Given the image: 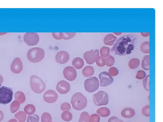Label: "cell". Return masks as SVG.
<instances>
[{
    "instance_id": "8",
    "label": "cell",
    "mask_w": 163,
    "mask_h": 122,
    "mask_svg": "<svg viewBox=\"0 0 163 122\" xmlns=\"http://www.w3.org/2000/svg\"><path fill=\"white\" fill-rule=\"evenodd\" d=\"M24 42L29 46L37 45L39 41V36L36 33H26L23 37Z\"/></svg>"
},
{
    "instance_id": "21",
    "label": "cell",
    "mask_w": 163,
    "mask_h": 122,
    "mask_svg": "<svg viewBox=\"0 0 163 122\" xmlns=\"http://www.w3.org/2000/svg\"><path fill=\"white\" fill-rule=\"evenodd\" d=\"M140 65V61L138 58H133L129 62V66L131 69H136Z\"/></svg>"
},
{
    "instance_id": "38",
    "label": "cell",
    "mask_w": 163,
    "mask_h": 122,
    "mask_svg": "<svg viewBox=\"0 0 163 122\" xmlns=\"http://www.w3.org/2000/svg\"><path fill=\"white\" fill-rule=\"evenodd\" d=\"M76 35L75 33H63V39L65 40H70L73 38Z\"/></svg>"
},
{
    "instance_id": "23",
    "label": "cell",
    "mask_w": 163,
    "mask_h": 122,
    "mask_svg": "<svg viewBox=\"0 0 163 122\" xmlns=\"http://www.w3.org/2000/svg\"><path fill=\"white\" fill-rule=\"evenodd\" d=\"M15 98L21 104H23L25 101L26 97L23 92L21 91H18L16 92L15 94Z\"/></svg>"
},
{
    "instance_id": "46",
    "label": "cell",
    "mask_w": 163,
    "mask_h": 122,
    "mask_svg": "<svg viewBox=\"0 0 163 122\" xmlns=\"http://www.w3.org/2000/svg\"><path fill=\"white\" fill-rule=\"evenodd\" d=\"M3 81H4V78H3V77H2V75H0V85L1 84Z\"/></svg>"
},
{
    "instance_id": "7",
    "label": "cell",
    "mask_w": 163,
    "mask_h": 122,
    "mask_svg": "<svg viewBox=\"0 0 163 122\" xmlns=\"http://www.w3.org/2000/svg\"><path fill=\"white\" fill-rule=\"evenodd\" d=\"M84 85L87 92L92 93L97 91L100 86V83L97 77H94L86 79Z\"/></svg>"
},
{
    "instance_id": "36",
    "label": "cell",
    "mask_w": 163,
    "mask_h": 122,
    "mask_svg": "<svg viewBox=\"0 0 163 122\" xmlns=\"http://www.w3.org/2000/svg\"><path fill=\"white\" fill-rule=\"evenodd\" d=\"M39 121V117L37 114H33L31 116H29L27 117V122H38Z\"/></svg>"
},
{
    "instance_id": "45",
    "label": "cell",
    "mask_w": 163,
    "mask_h": 122,
    "mask_svg": "<svg viewBox=\"0 0 163 122\" xmlns=\"http://www.w3.org/2000/svg\"><path fill=\"white\" fill-rule=\"evenodd\" d=\"M141 34L143 36L146 37L149 36L150 34V33H141Z\"/></svg>"
},
{
    "instance_id": "30",
    "label": "cell",
    "mask_w": 163,
    "mask_h": 122,
    "mask_svg": "<svg viewBox=\"0 0 163 122\" xmlns=\"http://www.w3.org/2000/svg\"><path fill=\"white\" fill-rule=\"evenodd\" d=\"M89 115L88 112H82L80 116L78 122H89Z\"/></svg>"
},
{
    "instance_id": "41",
    "label": "cell",
    "mask_w": 163,
    "mask_h": 122,
    "mask_svg": "<svg viewBox=\"0 0 163 122\" xmlns=\"http://www.w3.org/2000/svg\"><path fill=\"white\" fill-rule=\"evenodd\" d=\"M71 108V105L67 103H63L60 106L61 110L63 111H70Z\"/></svg>"
},
{
    "instance_id": "27",
    "label": "cell",
    "mask_w": 163,
    "mask_h": 122,
    "mask_svg": "<svg viewBox=\"0 0 163 122\" xmlns=\"http://www.w3.org/2000/svg\"><path fill=\"white\" fill-rule=\"evenodd\" d=\"M20 107V103L18 101L15 100L11 103L10 105V110L11 112L14 113L18 111Z\"/></svg>"
},
{
    "instance_id": "44",
    "label": "cell",
    "mask_w": 163,
    "mask_h": 122,
    "mask_svg": "<svg viewBox=\"0 0 163 122\" xmlns=\"http://www.w3.org/2000/svg\"><path fill=\"white\" fill-rule=\"evenodd\" d=\"M4 118V113L0 110V122Z\"/></svg>"
},
{
    "instance_id": "18",
    "label": "cell",
    "mask_w": 163,
    "mask_h": 122,
    "mask_svg": "<svg viewBox=\"0 0 163 122\" xmlns=\"http://www.w3.org/2000/svg\"><path fill=\"white\" fill-rule=\"evenodd\" d=\"M95 71L93 67L90 66H87L84 68L82 71V73L85 77H90L94 74Z\"/></svg>"
},
{
    "instance_id": "1",
    "label": "cell",
    "mask_w": 163,
    "mask_h": 122,
    "mask_svg": "<svg viewBox=\"0 0 163 122\" xmlns=\"http://www.w3.org/2000/svg\"><path fill=\"white\" fill-rule=\"evenodd\" d=\"M135 40L136 37L132 35L121 37L117 40L112 48V53L121 56L130 55L135 48Z\"/></svg>"
},
{
    "instance_id": "40",
    "label": "cell",
    "mask_w": 163,
    "mask_h": 122,
    "mask_svg": "<svg viewBox=\"0 0 163 122\" xmlns=\"http://www.w3.org/2000/svg\"><path fill=\"white\" fill-rule=\"evenodd\" d=\"M149 110H150V106L149 105L144 107L142 108V110H141V112H142L143 115L146 116V117H149L150 116Z\"/></svg>"
},
{
    "instance_id": "16",
    "label": "cell",
    "mask_w": 163,
    "mask_h": 122,
    "mask_svg": "<svg viewBox=\"0 0 163 122\" xmlns=\"http://www.w3.org/2000/svg\"><path fill=\"white\" fill-rule=\"evenodd\" d=\"M121 115L126 118H130L135 115V112L134 109L131 108H125L121 112Z\"/></svg>"
},
{
    "instance_id": "31",
    "label": "cell",
    "mask_w": 163,
    "mask_h": 122,
    "mask_svg": "<svg viewBox=\"0 0 163 122\" xmlns=\"http://www.w3.org/2000/svg\"><path fill=\"white\" fill-rule=\"evenodd\" d=\"M52 120V117L50 113L47 112H45L42 113L41 116V122H51Z\"/></svg>"
},
{
    "instance_id": "32",
    "label": "cell",
    "mask_w": 163,
    "mask_h": 122,
    "mask_svg": "<svg viewBox=\"0 0 163 122\" xmlns=\"http://www.w3.org/2000/svg\"><path fill=\"white\" fill-rule=\"evenodd\" d=\"M143 79L144 80H143V85L146 91H150V82H149L150 75H147L145 78Z\"/></svg>"
},
{
    "instance_id": "43",
    "label": "cell",
    "mask_w": 163,
    "mask_h": 122,
    "mask_svg": "<svg viewBox=\"0 0 163 122\" xmlns=\"http://www.w3.org/2000/svg\"><path fill=\"white\" fill-rule=\"evenodd\" d=\"M108 122H124L116 116H112L110 118Z\"/></svg>"
},
{
    "instance_id": "6",
    "label": "cell",
    "mask_w": 163,
    "mask_h": 122,
    "mask_svg": "<svg viewBox=\"0 0 163 122\" xmlns=\"http://www.w3.org/2000/svg\"><path fill=\"white\" fill-rule=\"evenodd\" d=\"M94 103L97 106H106L109 102L108 94L104 91H100L93 96Z\"/></svg>"
},
{
    "instance_id": "12",
    "label": "cell",
    "mask_w": 163,
    "mask_h": 122,
    "mask_svg": "<svg viewBox=\"0 0 163 122\" xmlns=\"http://www.w3.org/2000/svg\"><path fill=\"white\" fill-rule=\"evenodd\" d=\"M58 98V95L55 91L49 90L46 91L43 95V98L46 102L49 103H55Z\"/></svg>"
},
{
    "instance_id": "2",
    "label": "cell",
    "mask_w": 163,
    "mask_h": 122,
    "mask_svg": "<svg viewBox=\"0 0 163 122\" xmlns=\"http://www.w3.org/2000/svg\"><path fill=\"white\" fill-rule=\"evenodd\" d=\"M71 103L74 109L77 110H83L87 106V98L80 93L74 94L71 98Z\"/></svg>"
},
{
    "instance_id": "49",
    "label": "cell",
    "mask_w": 163,
    "mask_h": 122,
    "mask_svg": "<svg viewBox=\"0 0 163 122\" xmlns=\"http://www.w3.org/2000/svg\"><path fill=\"white\" fill-rule=\"evenodd\" d=\"M51 122H53L51 121Z\"/></svg>"
},
{
    "instance_id": "25",
    "label": "cell",
    "mask_w": 163,
    "mask_h": 122,
    "mask_svg": "<svg viewBox=\"0 0 163 122\" xmlns=\"http://www.w3.org/2000/svg\"><path fill=\"white\" fill-rule=\"evenodd\" d=\"M15 117L17 119L19 122H24L27 118L26 113L23 111H19L16 113Z\"/></svg>"
},
{
    "instance_id": "48",
    "label": "cell",
    "mask_w": 163,
    "mask_h": 122,
    "mask_svg": "<svg viewBox=\"0 0 163 122\" xmlns=\"http://www.w3.org/2000/svg\"><path fill=\"white\" fill-rule=\"evenodd\" d=\"M114 34H116V35H121V33H113Z\"/></svg>"
},
{
    "instance_id": "47",
    "label": "cell",
    "mask_w": 163,
    "mask_h": 122,
    "mask_svg": "<svg viewBox=\"0 0 163 122\" xmlns=\"http://www.w3.org/2000/svg\"><path fill=\"white\" fill-rule=\"evenodd\" d=\"M7 122H18V121L15 119H12L10 120Z\"/></svg>"
},
{
    "instance_id": "11",
    "label": "cell",
    "mask_w": 163,
    "mask_h": 122,
    "mask_svg": "<svg viewBox=\"0 0 163 122\" xmlns=\"http://www.w3.org/2000/svg\"><path fill=\"white\" fill-rule=\"evenodd\" d=\"M63 73L65 78L69 81H73L77 77L76 70L71 66H68L65 68Z\"/></svg>"
},
{
    "instance_id": "34",
    "label": "cell",
    "mask_w": 163,
    "mask_h": 122,
    "mask_svg": "<svg viewBox=\"0 0 163 122\" xmlns=\"http://www.w3.org/2000/svg\"><path fill=\"white\" fill-rule=\"evenodd\" d=\"M106 64L108 67H111L114 64L115 62V58L112 56H109L106 58Z\"/></svg>"
},
{
    "instance_id": "15",
    "label": "cell",
    "mask_w": 163,
    "mask_h": 122,
    "mask_svg": "<svg viewBox=\"0 0 163 122\" xmlns=\"http://www.w3.org/2000/svg\"><path fill=\"white\" fill-rule=\"evenodd\" d=\"M56 89L57 92L61 94H67L70 91V84L65 81H61L57 83Z\"/></svg>"
},
{
    "instance_id": "3",
    "label": "cell",
    "mask_w": 163,
    "mask_h": 122,
    "mask_svg": "<svg viewBox=\"0 0 163 122\" xmlns=\"http://www.w3.org/2000/svg\"><path fill=\"white\" fill-rule=\"evenodd\" d=\"M30 86L33 92L37 94H41L46 88L43 81L36 75H32L30 77Z\"/></svg>"
},
{
    "instance_id": "28",
    "label": "cell",
    "mask_w": 163,
    "mask_h": 122,
    "mask_svg": "<svg viewBox=\"0 0 163 122\" xmlns=\"http://www.w3.org/2000/svg\"><path fill=\"white\" fill-rule=\"evenodd\" d=\"M61 118L63 120L65 121L69 122L73 118V115L69 111H65L62 114Z\"/></svg>"
},
{
    "instance_id": "20",
    "label": "cell",
    "mask_w": 163,
    "mask_h": 122,
    "mask_svg": "<svg viewBox=\"0 0 163 122\" xmlns=\"http://www.w3.org/2000/svg\"><path fill=\"white\" fill-rule=\"evenodd\" d=\"M97 113L101 117H107L111 113L110 110L106 107H101L97 110Z\"/></svg>"
},
{
    "instance_id": "5",
    "label": "cell",
    "mask_w": 163,
    "mask_h": 122,
    "mask_svg": "<svg viewBox=\"0 0 163 122\" xmlns=\"http://www.w3.org/2000/svg\"><path fill=\"white\" fill-rule=\"evenodd\" d=\"M13 92L11 88L2 86L0 87V104L6 105L12 101Z\"/></svg>"
},
{
    "instance_id": "35",
    "label": "cell",
    "mask_w": 163,
    "mask_h": 122,
    "mask_svg": "<svg viewBox=\"0 0 163 122\" xmlns=\"http://www.w3.org/2000/svg\"><path fill=\"white\" fill-rule=\"evenodd\" d=\"M101 117L97 114H93L89 116V122H100Z\"/></svg>"
},
{
    "instance_id": "42",
    "label": "cell",
    "mask_w": 163,
    "mask_h": 122,
    "mask_svg": "<svg viewBox=\"0 0 163 122\" xmlns=\"http://www.w3.org/2000/svg\"><path fill=\"white\" fill-rule=\"evenodd\" d=\"M52 35L56 40H60L63 39V33H53Z\"/></svg>"
},
{
    "instance_id": "19",
    "label": "cell",
    "mask_w": 163,
    "mask_h": 122,
    "mask_svg": "<svg viewBox=\"0 0 163 122\" xmlns=\"http://www.w3.org/2000/svg\"><path fill=\"white\" fill-rule=\"evenodd\" d=\"M72 65L77 69H80L84 65L83 59L78 57L75 58L72 61Z\"/></svg>"
},
{
    "instance_id": "4",
    "label": "cell",
    "mask_w": 163,
    "mask_h": 122,
    "mask_svg": "<svg viewBox=\"0 0 163 122\" xmlns=\"http://www.w3.org/2000/svg\"><path fill=\"white\" fill-rule=\"evenodd\" d=\"M45 52L40 48H33L29 50L27 54V59L32 63H38L45 58Z\"/></svg>"
},
{
    "instance_id": "13",
    "label": "cell",
    "mask_w": 163,
    "mask_h": 122,
    "mask_svg": "<svg viewBox=\"0 0 163 122\" xmlns=\"http://www.w3.org/2000/svg\"><path fill=\"white\" fill-rule=\"evenodd\" d=\"M23 70V65L21 59L16 58L14 59L11 65V70L13 73L15 74H19Z\"/></svg>"
},
{
    "instance_id": "39",
    "label": "cell",
    "mask_w": 163,
    "mask_h": 122,
    "mask_svg": "<svg viewBox=\"0 0 163 122\" xmlns=\"http://www.w3.org/2000/svg\"><path fill=\"white\" fill-rule=\"evenodd\" d=\"M146 73L145 71L142 70H140L137 71V75H136V78L138 79H143L146 77Z\"/></svg>"
},
{
    "instance_id": "29",
    "label": "cell",
    "mask_w": 163,
    "mask_h": 122,
    "mask_svg": "<svg viewBox=\"0 0 163 122\" xmlns=\"http://www.w3.org/2000/svg\"><path fill=\"white\" fill-rule=\"evenodd\" d=\"M110 49L107 46H103L100 50L101 57L103 58H107L109 56Z\"/></svg>"
},
{
    "instance_id": "37",
    "label": "cell",
    "mask_w": 163,
    "mask_h": 122,
    "mask_svg": "<svg viewBox=\"0 0 163 122\" xmlns=\"http://www.w3.org/2000/svg\"><path fill=\"white\" fill-rule=\"evenodd\" d=\"M108 73L111 75L112 77H115L119 74V71L116 68L112 67L108 70Z\"/></svg>"
},
{
    "instance_id": "22",
    "label": "cell",
    "mask_w": 163,
    "mask_h": 122,
    "mask_svg": "<svg viewBox=\"0 0 163 122\" xmlns=\"http://www.w3.org/2000/svg\"><path fill=\"white\" fill-rule=\"evenodd\" d=\"M149 66H150V56L146 55L141 61V68L143 70L149 71Z\"/></svg>"
},
{
    "instance_id": "14",
    "label": "cell",
    "mask_w": 163,
    "mask_h": 122,
    "mask_svg": "<svg viewBox=\"0 0 163 122\" xmlns=\"http://www.w3.org/2000/svg\"><path fill=\"white\" fill-rule=\"evenodd\" d=\"M70 59V55L65 51H61L56 54L55 59L57 63L63 64L67 63Z\"/></svg>"
},
{
    "instance_id": "33",
    "label": "cell",
    "mask_w": 163,
    "mask_h": 122,
    "mask_svg": "<svg viewBox=\"0 0 163 122\" xmlns=\"http://www.w3.org/2000/svg\"><path fill=\"white\" fill-rule=\"evenodd\" d=\"M95 62L98 66L103 67L106 65V58H103L102 57H99L96 60Z\"/></svg>"
},
{
    "instance_id": "17",
    "label": "cell",
    "mask_w": 163,
    "mask_h": 122,
    "mask_svg": "<svg viewBox=\"0 0 163 122\" xmlns=\"http://www.w3.org/2000/svg\"><path fill=\"white\" fill-rule=\"evenodd\" d=\"M117 39V37L115 36L114 35L109 34L105 36L103 40V42L105 45L112 46L114 44Z\"/></svg>"
},
{
    "instance_id": "9",
    "label": "cell",
    "mask_w": 163,
    "mask_h": 122,
    "mask_svg": "<svg viewBox=\"0 0 163 122\" xmlns=\"http://www.w3.org/2000/svg\"><path fill=\"white\" fill-rule=\"evenodd\" d=\"M84 58L89 64H93L99 57L98 50H91L86 52L84 54Z\"/></svg>"
},
{
    "instance_id": "26",
    "label": "cell",
    "mask_w": 163,
    "mask_h": 122,
    "mask_svg": "<svg viewBox=\"0 0 163 122\" xmlns=\"http://www.w3.org/2000/svg\"><path fill=\"white\" fill-rule=\"evenodd\" d=\"M140 51L145 54L150 53V42L149 41L144 42L140 46Z\"/></svg>"
},
{
    "instance_id": "10",
    "label": "cell",
    "mask_w": 163,
    "mask_h": 122,
    "mask_svg": "<svg viewBox=\"0 0 163 122\" xmlns=\"http://www.w3.org/2000/svg\"><path fill=\"white\" fill-rule=\"evenodd\" d=\"M100 84L102 87H106L111 85L113 82V77L107 72H103L99 75Z\"/></svg>"
},
{
    "instance_id": "24",
    "label": "cell",
    "mask_w": 163,
    "mask_h": 122,
    "mask_svg": "<svg viewBox=\"0 0 163 122\" xmlns=\"http://www.w3.org/2000/svg\"><path fill=\"white\" fill-rule=\"evenodd\" d=\"M24 112L27 115H32L36 111V108L32 104H28L24 107Z\"/></svg>"
}]
</instances>
